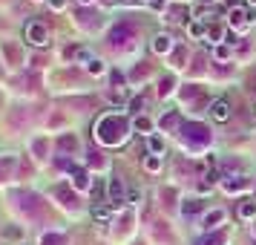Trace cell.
<instances>
[{
	"mask_svg": "<svg viewBox=\"0 0 256 245\" xmlns=\"http://www.w3.org/2000/svg\"><path fill=\"white\" fill-rule=\"evenodd\" d=\"M95 141L104 147H121L130 139V121L121 113H106L95 121Z\"/></svg>",
	"mask_w": 256,
	"mask_h": 245,
	"instance_id": "obj_1",
	"label": "cell"
},
{
	"mask_svg": "<svg viewBox=\"0 0 256 245\" xmlns=\"http://www.w3.org/2000/svg\"><path fill=\"white\" fill-rule=\"evenodd\" d=\"M178 139L184 141L187 147H204L210 141V130L204 124H196V121H187L178 127Z\"/></svg>",
	"mask_w": 256,
	"mask_h": 245,
	"instance_id": "obj_2",
	"label": "cell"
},
{
	"mask_svg": "<svg viewBox=\"0 0 256 245\" xmlns=\"http://www.w3.org/2000/svg\"><path fill=\"white\" fill-rule=\"evenodd\" d=\"M24 35L32 47H46L49 44V26L44 24V21H29L26 29H24Z\"/></svg>",
	"mask_w": 256,
	"mask_h": 245,
	"instance_id": "obj_3",
	"label": "cell"
},
{
	"mask_svg": "<svg viewBox=\"0 0 256 245\" xmlns=\"http://www.w3.org/2000/svg\"><path fill=\"white\" fill-rule=\"evenodd\" d=\"M106 38H110V44L121 47V44H127V41H132V38H136V29H132L130 24H121V26H112Z\"/></svg>",
	"mask_w": 256,
	"mask_h": 245,
	"instance_id": "obj_4",
	"label": "cell"
},
{
	"mask_svg": "<svg viewBox=\"0 0 256 245\" xmlns=\"http://www.w3.org/2000/svg\"><path fill=\"white\" fill-rule=\"evenodd\" d=\"M228 24H230V29H236V32H244V29L250 26V18H248V12H244L242 6H233L230 15H228Z\"/></svg>",
	"mask_w": 256,
	"mask_h": 245,
	"instance_id": "obj_5",
	"label": "cell"
},
{
	"mask_svg": "<svg viewBox=\"0 0 256 245\" xmlns=\"http://www.w3.org/2000/svg\"><path fill=\"white\" fill-rule=\"evenodd\" d=\"M250 182H254V179H250V176H230V179H224V182H222V187H224V190H228V193H239V190H248V187H250Z\"/></svg>",
	"mask_w": 256,
	"mask_h": 245,
	"instance_id": "obj_6",
	"label": "cell"
},
{
	"mask_svg": "<svg viewBox=\"0 0 256 245\" xmlns=\"http://www.w3.org/2000/svg\"><path fill=\"white\" fill-rule=\"evenodd\" d=\"M106 196H110V205L112 208H118L121 202H124V185H121V179H110V185H106Z\"/></svg>",
	"mask_w": 256,
	"mask_h": 245,
	"instance_id": "obj_7",
	"label": "cell"
},
{
	"mask_svg": "<svg viewBox=\"0 0 256 245\" xmlns=\"http://www.w3.org/2000/svg\"><path fill=\"white\" fill-rule=\"evenodd\" d=\"M210 116L216 118V121H228V118H230V104H228L224 98L213 101V104H210Z\"/></svg>",
	"mask_w": 256,
	"mask_h": 245,
	"instance_id": "obj_8",
	"label": "cell"
},
{
	"mask_svg": "<svg viewBox=\"0 0 256 245\" xmlns=\"http://www.w3.org/2000/svg\"><path fill=\"white\" fill-rule=\"evenodd\" d=\"M170 49H173V38L170 35H156L152 38V52L164 55V52H170Z\"/></svg>",
	"mask_w": 256,
	"mask_h": 245,
	"instance_id": "obj_9",
	"label": "cell"
},
{
	"mask_svg": "<svg viewBox=\"0 0 256 245\" xmlns=\"http://www.w3.org/2000/svg\"><path fill=\"white\" fill-rule=\"evenodd\" d=\"M219 222H224V210H210L208 216H204V219H202V228H204V231H213V228H216V225H219Z\"/></svg>",
	"mask_w": 256,
	"mask_h": 245,
	"instance_id": "obj_10",
	"label": "cell"
},
{
	"mask_svg": "<svg viewBox=\"0 0 256 245\" xmlns=\"http://www.w3.org/2000/svg\"><path fill=\"white\" fill-rule=\"evenodd\" d=\"M90 185H92L90 173H86V170H75V176H72V187H75V190H86Z\"/></svg>",
	"mask_w": 256,
	"mask_h": 245,
	"instance_id": "obj_11",
	"label": "cell"
},
{
	"mask_svg": "<svg viewBox=\"0 0 256 245\" xmlns=\"http://www.w3.org/2000/svg\"><path fill=\"white\" fill-rule=\"evenodd\" d=\"M236 213H239V219H254L256 216V202H242Z\"/></svg>",
	"mask_w": 256,
	"mask_h": 245,
	"instance_id": "obj_12",
	"label": "cell"
},
{
	"mask_svg": "<svg viewBox=\"0 0 256 245\" xmlns=\"http://www.w3.org/2000/svg\"><path fill=\"white\" fill-rule=\"evenodd\" d=\"M147 150H150V156H162L164 153V141L156 139V136H150V139H147Z\"/></svg>",
	"mask_w": 256,
	"mask_h": 245,
	"instance_id": "obj_13",
	"label": "cell"
},
{
	"mask_svg": "<svg viewBox=\"0 0 256 245\" xmlns=\"http://www.w3.org/2000/svg\"><path fill=\"white\" fill-rule=\"evenodd\" d=\"M202 208H204V202H202V199H187L184 205H182V210H184V213H198Z\"/></svg>",
	"mask_w": 256,
	"mask_h": 245,
	"instance_id": "obj_14",
	"label": "cell"
},
{
	"mask_svg": "<svg viewBox=\"0 0 256 245\" xmlns=\"http://www.w3.org/2000/svg\"><path fill=\"white\" fill-rule=\"evenodd\" d=\"M144 167H147L150 173H158V170H162V156H147V159H144Z\"/></svg>",
	"mask_w": 256,
	"mask_h": 245,
	"instance_id": "obj_15",
	"label": "cell"
},
{
	"mask_svg": "<svg viewBox=\"0 0 256 245\" xmlns=\"http://www.w3.org/2000/svg\"><path fill=\"white\" fill-rule=\"evenodd\" d=\"M196 245H224V233H210V236H204V239H198Z\"/></svg>",
	"mask_w": 256,
	"mask_h": 245,
	"instance_id": "obj_16",
	"label": "cell"
},
{
	"mask_svg": "<svg viewBox=\"0 0 256 245\" xmlns=\"http://www.w3.org/2000/svg\"><path fill=\"white\" fill-rule=\"evenodd\" d=\"M187 32H190L193 38H198V35H204V32H208V26H204V24H198V21H193V24L187 26Z\"/></svg>",
	"mask_w": 256,
	"mask_h": 245,
	"instance_id": "obj_17",
	"label": "cell"
},
{
	"mask_svg": "<svg viewBox=\"0 0 256 245\" xmlns=\"http://www.w3.org/2000/svg\"><path fill=\"white\" fill-rule=\"evenodd\" d=\"M222 35H224V32H222V26H208V38H210V44H219Z\"/></svg>",
	"mask_w": 256,
	"mask_h": 245,
	"instance_id": "obj_18",
	"label": "cell"
},
{
	"mask_svg": "<svg viewBox=\"0 0 256 245\" xmlns=\"http://www.w3.org/2000/svg\"><path fill=\"white\" fill-rule=\"evenodd\" d=\"M55 196L64 199V205H75V202H72V193L70 190H64V187H55Z\"/></svg>",
	"mask_w": 256,
	"mask_h": 245,
	"instance_id": "obj_19",
	"label": "cell"
},
{
	"mask_svg": "<svg viewBox=\"0 0 256 245\" xmlns=\"http://www.w3.org/2000/svg\"><path fill=\"white\" fill-rule=\"evenodd\" d=\"M136 127H138L141 133H150V130H152V121H150V118H136Z\"/></svg>",
	"mask_w": 256,
	"mask_h": 245,
	"instance_id": "obj_20",
	"label": "cell"
},
{
	"mask_svg": "<svg viewBox=\"0 0 256 245\" xmlns=\"http://www.w3.org/2000/svg\"><path fill=\"white\" fill-rule=\"evenodd\" d=\"M86 67H90L92 75H101V72H104V64H101V61H92V64H86Z\"/></svg>",
	"mask_w": 256,
	"mask_h": 245,
	"instance_id": "obj_21",
	"label": "cell"
},
{
	"mask_svg": "<svg viewBox=\"0 0 256 245\" xmlns=\"http://www.w3.org/2000/svg\"><path fill=\"white\" fill-rule=\"evenodd\" d=\"M110 208H112V205H110ZM110 208H95L92 216H95V219H106V216H110Z\"/></svg>",
	"mask_w": 256,
	"mask_h": 245,
	"instance_id": "obj_22",
	"label": "cell"
},
{
	"mask_svg": "<svg viewBox=\"0 0 256 245\" xmlns=\"http://www.w3.org/2000/svg\"><path fill=\"white\" fill-rule=\"evenodd\" d=\"M9 170H12V162H0V179H6Z\"/></svg>",
	"mask_w": 256,
	"mask_h": 245,
	"instance_id": "obj_23",
	"label": "cell"
},
{
	"mask_svg": "<svg viewBox=\"0 0 256 245\" xmlns=\"http://www.w3.org/2000/svg\"><path fill=\"white\" fill-rule=\"evenodd\" d=\"M230 55V49L228 47H216V58H228Z\"/></svg>",
	"mask_w": 256,
	"mask_h": 245,
	"instance_id": "obj_24",
	"label": "cell"
},
{
	"mask_svg": "<svg viewBox=\"0 0 256 245\" xmlns=\"http://www.w3.org/2000/svg\"><path fill=\"white\" fill-rule=\"evenodd\" d=\"M141 104H144V101H141V98H132V101H130V110H132V113H136V110H141Z\"/></svg>",
	"mask_w": 256,
	"mask_h": 245,
	"instance_id": "obj_25",
	"label": "cell"
},
{
	"mask_svg": "<svg viewBox=\"0 0 256 245\" xmlns=\"http://www.w3.org/2000/svg\"><path fill=\"white\" fill-rule=\"evenodd\" d=\"M49 6H52V9H64V6H66V0H49Z\"/></svg>",
	"mask_w": 256,
	"mask_h": 245,
	"instance_id": "obj_26",
	"label": "cell"
},
{
	"mask_svg": "<svg viewBox=\"0 0 256 245\" xmlns=\"http://www.w3.org/2000/svg\"><path fill=\"white\" fill-rule=\"evenodd\" d=\"M127 199H130V202H138V199H141V193H138V190H130V193H127Z\"/></svg>",
	"mask_w": 256,
	"mask_h": 245,
	"instance_id": "obj_27",
	"label": "cell"
},
{
	"mask_svg": "<svg viewBox=\"0 0 256 245\" xmlns=\"http://www.w3.org/2000/svg\"><path fill=\"white\" fill-rule=\"evenodd\" d=\"M147 3H152V6H162V0H147Z\"/></svg>",
	"mask_w": 256,
	"mask_h": 245,
	"instance_id": "obj_28",
	"label": "cell"
},
{
	"mask_svg": "<svg viewBox=\"0 0 256 245\" xmlns=\"http://www.w3.org/2000/svg\"><path fill=\"white\" fill-rule=\"evenodd\" d=\"M254 236H256V222H254Z\"/></svg>",
	"mask_w": 256,
	"mask_h": 245,
	"instance_id": "obj_29",
	"label": "cell"
},
{
	"mask_svg": "<svg viewBox=\"0 0 256 245\" xmlns=\"http://www.w3.org/2000/svg\"><path fill=\"white\" fill-rule=\"evenodd\" d=\"M81 3H90V0H81Z\"/></svg>",
	"mask_w": 256,
	"mask_h": 245,
	"instance_id": "obj_30",
	"label": "cell"
},
{
	"mask_svg": "<svg viewBox=\"0 0 256 245\" xmlns=\"http://www.w3.org/2000/svg\"><path fill=\"white\" fill-rule=\"evenodd\" d=\"M250 3H254V6H256V0H250Z\"/></svg>",
	"mask_w": 256,
	"mask_h": 245,
	"instance_id": "obj_31",
	"label": "cell"
}]
</instances>
